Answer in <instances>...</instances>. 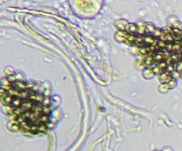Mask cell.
Returning a JSON list of instances; mask_svg holds the SVG:
<instances>
[{
  "mask_svg": "<svg viewBox=\"0 0 182 151\" xmlns=\"http://www.w3.org/2000/svg\"><path fill=\"white\" fill-rule=\"evenodd\" d=\"M1 102L13 126L20 133L40 135L50 129L51 97L36 83L6 77L2 84Z\"/></svg>",
  "mask_w": 182,
  "mask_h": 151,
  "instance_id": "7a4b0ae2",
  "label": "cell"
},
{
  "mask_svg": "<svg viewBox=\"0 0 182 151\" xmlns=\"http://www.w3.org/2000/svg\"><path fill=\"white\" fill-rule=\"evenodd\" d=\"M128 44L142 56V63L169 85L182 78V30L177 27L150 28L129 25L122 32Z\"/></svg>",
  "mask_w": 182,
  "mask_h": 151,
  "instance_id": "6da1fadb",
  "label": "cell"
}]
</instances>
